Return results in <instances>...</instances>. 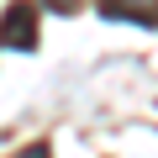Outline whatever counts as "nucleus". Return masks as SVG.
<instances>
[{
    "mask_svg": "<svg viewBox=\"0 0 158 158\" xmlns=\"http://www.w3.org/2000/svg\"><path fill=\"white\" fill-rule=\"evenodd\" d=\"M106 21H132V27H158V0H95Z\"/></svg>",
    "mask_w": 158,
    "mask_h": 158,
    "instance_id": "2",
    "label": "nucleus"
},
{
    "mask_svg": "<svg viewBox=\"0 0 158 158\" xmlns=\"http://www.w3.org/2000/svg\"><path fill=\"white\" fill-rule=\"evenodd\" d=\"M21 158H53V142H32V148H21Z\"/></svg>",
    "mask_w": 158,
    "mask_h": 158,
    "instance_id": "4",
    "label": "nucleus"
},
{
    "mask_svg": "<svg viewBox=\"0 0 158 158\" xmlns=\"http://www.w3.org/2000/svg\"><path fill=\"white\" fill-rule=\"evenodd\" d=\"M0 48H16V53L37 48V6L32 0H11L6 6V16H0Z\"/></svg>",
    "mask_w": 158,
    "mask_h": 158,
    "instance_id": "1",
    "label": "nucleus"
},
{
    "mask_svg": "<svg viewBox=\"0 0 158 158\" xmlns=\"http://www.w3.org/2000/svg\"><path fill=\"white\" fill-rule=\"evenodd\" d=\"M42 6H48V11H58V16H69V11L85 6V0H42Z\"/></svg>",
    "mask_w": 158,
    "mask_h": 158,
    "instance_id": "3",
    "label": "nucleus"
}]
</instances>
